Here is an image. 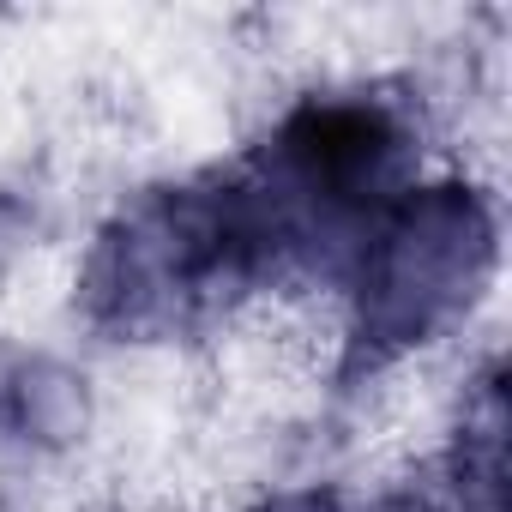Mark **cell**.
I'll list each match as a JSON object with an SVG mask.
<instances>
[{"label":"cell","mask_w":512,"mask_h":512,"mask_svg":"<svg viewBox=\"0 0 512 512\" xmlns=\"http://www.w3.org/2000/svg\"><path fill=\"white\" fill-rule=\"evenodd\" d=\"M278 278L272 235L241 175L139 193L91 247L85 314L121 338H169Z\"/></svg>","instance_id":"6da1fadb"},{"label":"cell","mask_w":512,"mask_h":512,"mask_svg":"<svg viewBox=\"0 0 512 512\" xmlns=\"http://www.w3.org/2000/svg\"><path fill=\"white\" fill-rule=\"evenodd\" d=\"M494 260V223L488 205L446 181L410 187L362 241L350 284H356V350L386 362L410 344H428L440 326L464 314L482 272Z\"/></svg>","instance_id":"7a4b0ae2"},{"label":"cell","mask_w":512,"mask_h":512,"mask_svg":"<svg viewBox=\"0 0 512 512\" xmlns=\"http://www.w3.org/2000/svg\"><path fill=\"white\" fill-rule=\"evenodd\" d=\"M260 512H338V500H332V494H278V500H266Z\"/></svg>","instance_id":"3957f363"},{"label":"cell","mask_w":512,"mask_h":512,"mask_svg":"<svg viewBox=\"0 0 512 512\" xmlns=\"http://www.w3.org/2000/svg\"><path fill=\"white\" fill-rule=\"evenodd\" d=\"M380 512H446V506H434V500H392V506H380Z\"/></svg>","instance_id":"277c9868"}]
</instances>
